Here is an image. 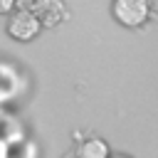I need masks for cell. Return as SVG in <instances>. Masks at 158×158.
<instances>
[{
  "label": "cell",
  "mask_w": 158,
  "mask_h": 158,
  "mask_svg": "<svg viewBox=\"0 0 158 158\" xmlns=\"http://www.w3.org/2000/svg\"><path fill=\"white\" fill-rule=\"evenodd\" d=\"M40 20L30 12V10H25V7H17L15 12H10V17H7V32L15 37V40H32L37 32H40Z\"/></svg>",
  "instance_id": "1"
},
{
  "label": "cell",
  "mask_w": 158,
  "mask_h": 158,
  "mask_svg": "<svg viewBox=\"0 0 158 158\" xmlns=\"http://www.w3.org/2000/svg\"><path fill=\"white\" fill-rule=\"evenodd\" d=\"M151 12L148 0H114V15L123 25H141Z\"/></svg>",
  "instance_id": "2"
},
{
  "label": "cell",
  "mask_w": 158,
  "mask_h": 158,
  "mask_svg": "<svg viewBox=\"0 0 158 158\" xmlns=\"http://www.w3.org/2000/svg\"><path fill=\"white\" fill-rule=\"evenodd\" d=\"M25 10H30L40 25H57L64 17V2L62 0H22Z\"/></svg>",
  "instance_id": "3"
},
{
  "label": "cell",
  "mask_w": 158,
  "mask_h": 158,
  "mask_svg": "<svg viewBox=\"0 0 158 158\" xmlns=\"http://www.w3.org/2000/svg\"><path fill=\"white\" fill-rule=\"evenodd\" d=\"M77 158H109V146L104 138H84L79 143V151H77Z\"/></svg>",
  "instance_id": "4"
},
{
  "label": "cell",
  "mask_w": 158,
  "mask_h": 158,
  "mask_svg": "<svg viewBox=\"0 0 158 158\" xmlns=\"http://www.w3.org/2000/svg\"><path fill=\"white\" fill-rule=\"evenodd\" d=\"M22 0H0V12H15Z\"/></svg>",
  "instance_id": "5"
},
{
  "label": "cell",
  "mask_w": 158,
  "mask_h": 158,
  "mask_svg": "<svg viewBox=\"0 0 158 158\" xmlns=\"http://www.w3.org/2000/svg\"><path fill=\"white\" fill-rule=\"evenodd\" d=\"M109 158H128V156H109Z\"/></svg>",
  "instance_id": "6"
},
{
  "label": "cell",
  "mask_w": 158,
  "mask_h": 158,
  "mask_svg": "<svg viewBox=\"0 0 158 158\" xmlns=\"http://www.w3.org/2000/svg\"><path fill=\"white\" fill-rule=\"evenodd\" d=\"M67 158H77V156H74V153H69V156H67Z\"/></svg>",
  "instance_id": "7"
}]
</instances>
